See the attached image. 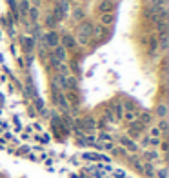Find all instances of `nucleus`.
Returning a JSON list of instances; mask_svg holds the SVG:
<instances>
[{"instance_id":"15","label":"nucleus","mask_w":169,"mask_h":178,"mask_svg":"<svg viewBox=\"0 0 169 178\" xmlns=\"http://www.w3.org/2000/svg\"><path fill=\"white\" fill-rule=\"evenodd\" d=\"M75 89L77 87V78L75 76H66V89Z\"/></svg>"},{"instance_id":"11","label":"nucleus","mask_w":169,"mask_h":178,"mask_svg":"<svg viewBox=\"0 0 169 178\" xmlns=\"http://www.w3.org/2000/svg\"><path fill=\"white\" fill-rule=\"evenodd\" d=\"M29 18H31V22H37L38 16H40V11H38V7H29Z\"/></svg>"},{"instance_id":"9","label":"nucleus","mask_w":169,"mask_h":178,"mask_svg":"<svg viewBox=\"0 0 169 178\" xmlns=\"http://www.w3.org/2000/svg\"><path fill=\"white\" fill-rule=\"evenodd\" d=\"M78 33L86 35V36H91V33H93V27H91V24H89V22H84V24L80 26V29H78Z\"/></svg>"},{"instance_id":"30","label":"nucleus","mask_w":169,"mask_h":178,"mask_svg":"<svg viewBox=\"0 0 169 178\" xmlns=\"http://www.w3.org/2000/svg\"><path fill=\"white\" fill-rule=\"evenodd\" d=\"M149 145H151V147H156V145H160V138H151V137H149Z\"/></svg>"},{"instance_id":"29","label":"nucleus","mask_w":169,"mask_h":178,"mask_svg":"<svg viewBox=\"0 0 169 178\" xmlns=\"http://www.w3.org/2000/svg\"><path fill=\"white\" fill-rule=\"evenodd\" d=\"M140 122H144V124H149V122H151V117H149L147 113H142V114H140Z\"/></svg>"},{"instance_id":"3","label":"nucleus","mask_w":169,"mask_h":178,"mask_svg":"<svg viewBox=\"0 0 169 178\" xmlns=\"http://www.w3.org/2000/svg\"><path fill=\"white\" fill-rule=\"evenodd\" d=\"M120 144L124 145L125 149H129V151H133V153H135V151H138V145H136L131 138H127V137H122V138H120Z\"/></svg>"},{"instance_id":"14","label":"nucleus","mask_w":169,"mask_h":178,"mask_svg":"<svg viewBox=\"0 0 169 178\" xmlns=\"http://www.w3.org/2000/svg\"><path fill=\"white\" fill-rule=\"evenodd\" d=\"M18 9H20V13H22V15H26L29 11V0H20Z\"/></svg>"},{"instance_id":"18","label":"nucleus","mask_w":169,"mask_h":178,"mask_svg":"<svg viewBox=\"0 0 169 178\" xmlns=\"http://www.w3.org/2000/svg\"><path fill=\"white\" fill-rule=\"evenodd\" d=\"M75 42H78V44H82V46H87V44H89V36H86V35L78 33V35H77V40H75Z\"/></svg>"},{"instance_id":"24","label":"nucleus","mask_w":169,"mask_h":178,"mask_svg":"<svg viewBox=\"0 0 169 178\" xmlns=\"http://www.w3.org/2000/svg\"><path fill=\"white\" fill-rule=\"evenodd\" d=\"M73 18H75V20H80V18H84V11H82V7H77L75 11H73Z\"/></svg>"},{"instance_id":"13","label":"nucleus","mask_w":169,"mask_h":178,"mask_svg":"<svg viewBox=\"0 0 169 178\" xmlns=\"http://www.w3.org/2000/svg\"><path fill=\"white\" fill-rule=\"evenodd\" d=\"M97 140H100V142H113V137H111L109 133H105V131H100Z\"/></svg>"},{"instance_id":"1","label":"nucleus","mask_w":169,"mask_h":178,"mask_svg":"<svg viewBox=\"0 0 169 178\" xmlns=\"http://www.w3.org/2000/svg\"><path fill=\"white\" fill-rule=\"evenodd\" d=\"M42 38H44V42H46L47 47H57V46H60V36H58L57 31H49V33H46Z\"/></svg>"},{"instance_id":"34","label":"nucleus","mask_w":169,"mask_h":178,"mask_svg":"<svg viewBox=\"0 0 169 178\" xmlns=\"http://www.w3.org/2000/svg\"><path fill=\"white\" fill-rule=\"evenodd\" d=\"M144 147H147V145H149V137H145V138H142V142H140Z\"/></svg>"},{"instance_id":"19","label":"nucleus","mask_w":169,"mask_h":178,"mask_svg":"<svg viewBox=\"0 0 169 178\" xmlns=\"http://www.w3.org/2000/svg\"><path fill=\"white\" fill-rule=\"evenodd\" d=\"M91 35H93V36H97V38H100V36L104 35V27H102L100 24H98V26H95V27H93V33H91Z\"/></svg>"},{"instance_id":"26","label":"nucleus","mask_w":169,"mask_h":178,"mask_svg":"<svg viewBox=\"0 0 169 178\" xmlns=\"http://www.w3.org/2000/svg\"><path fill=\"white\" fill-rule=\"evenodd\" d=\"M155 174H158L160 178H167V169H165V167H160L158 171H155Z\"/></svg>"},{"instance_id":"25","label":"nucleus","mask_w":169,"mask_h":178,"mask_svg":"<svg viewBox=\"0 0 169 178\" xmlns=\"http://www.w3.org/2000/svg\"><path fill=\"white\" fill-rule=\"evenodd\" d=\"M49 64H51L53 67H55V69H58V66L62 64V62H58V60H57L55 56H53V55H51V56H49Z\"/></svg>"},{"instance_id":"7","label":"nucleus","mask_w":169,"mask_h":178,"mask_svg":"<svg viewBox=\"0 0 169 178\" xmlns=\"http://www.w3.org/2000/svg\"><path fill=\"white\" fill-rule=\"evenodd\" d=\"M113 7H115V4L111 2V0H102V4H100V11L102 13H111L113 11Z\"/></svg>"},{"instance_id":"6","label":"nucleus","mask_w":169,"mask_h":178,"mask_svg":"<svg viewBox=\"0 0 169 178\" xmlns=\"http://www.w3.org/2000/svg\"><path fill=\"white\" fill-rule=\"evenodd\" d=\"M60 13H62V16H67L69 15V11H71V4H69V0H60Z\"/></svg>"},{"instance_id":"10","label":"nucleus","mask_w":169,"mask_h":178,"mask_svg":"<svg viewBox=\"0 0 169 178\" xmlns=\"http://www.w3.org/2000/svg\"><path fill=\"white\" fill-rule=\"evenodd\" d=\"M145 158H147V160H149V162L153 164L155 160H158V158H160V153H158L156 149H151V151H145Z\"/></svg>"},{"instance_id":"33","label":"nucleus","mask_w":169,"mask_h":178,"mask_svg":"<svg viewBox=\"0 0 169 178\" xmlns=\"http://www.w3.org/2000/svg\"><path fill=\"white\" fill-rule=\"evenodd\" d=\"M165 49H167V36L164 35L162 36V51H165Z\"/></svg>"},{"instance_id":"17","label":"nucleus","mask_w":169,"mask_h":178,"mask_svg":"<svg viewBox=\"0 0 169 178\" xmlns=\"http://www.w3.org/2000/svg\"><path fill=\"white\" fill-rule=\"evenodd\" d=\"M149 137H151V138H160V137H162V131L158 129L156 125H153V127L149 129Z\"/></svg>"},{"instance_id":"20","label":"nucleus","mask_w":169,"mask_h":178,"mask_svg":"<svg viewBox=\"0 0 169 178\" xmlns=\"http://www.w3.org/2000/svg\"><path fill=\"white\" fill-rule=\"evenodd\" d=\"M156 114H158L160 118H165V114H167V107L164 106V104H162V106H158V107H156Z\"/></svg>"},{"instance_id":"32","label":"nucleus","mask_w":169,"mask_h":178,"mask_svg":"<svg viewBox=\"0 0 169 178\" xmlns=\"http://www.w3.org/2000/svg\"><path fill=\"white\" fill-rule=\"evenodd\" d=\"M149 44H151V49H156V47H158V40H156V38H151Z\"/></svg>"},{"instance_id":"5","label":"nucleus","mask_w":169,"mask_h":178,"mask_svg":"<svg viewBox=\"0 0 169 178\" xmlns=\"http://www.w3.org/2000/svg\"><path fill=\"white\" fill-rule=\"evenodd\" d=\"M122 118L127 122V125H131V124H135V122H138V114H136L135 111H125Z\"/></svg>"},{"instance_id":"4","label":"nucleus","mask_w":169,"mask_h":178,"mask_svg":"<svg viewBox=\"0 0 169 178\" xmlns=\"http://www.w3.org/2000/svg\"><path fill=\"white\" fill-rule=\"evenodd\" d=\"M60 40H62V47H64V49H67V47L71 49V47H75V46H77L75 38H73L71 35H64V36H62Z\"/></svg>"},{"instance_id":"31","label":"nucleus","mask_w":169,"mask_h":178,"mask_svg":"<svg viewBox=\"0 0 169 178\" xmlns=\"http://www.w3.org/2000/svg\"><path fill=\"white\" fill-rule=\"evenodd\" d=\"M46 24H47L49 27H53V26L57 24V22H55V16H47V18H46Z\"/></svg>"},{"instance_id":"27","label":"nucleus","mask_w":169,"mask_h":178,"mask_svg":"<svg viewBox=\"0 0 169 178\" xmlns=\"http://www.w3.org/2000/svg\"><path fill=\"white\" fill-rule=\"evenodd\" d=\"M111 173L115 174V178H125V173H124L122 169H113Z\"/></svg>"},{"instance_id":"8","label":"nucleus","mask_w":169,"mask_h":178,"mask_svg":"<svg viewBox=\"0 0 169 178\" xmlns=\"http://www.w3.org/2000/svg\"><path fill=\"white\" fill-rule=\"evenodd\" d=\"M111 24H113V15H111V13H104L102 18H100V26H102V27H107V26H111Z\"/></svg>"},{"instance_id":"35","label":"nucleus","mask_w":169,"mask_h":178,"mask_svg":"<svg viewBox=\"0 0 169 178\" xmlns=\"http://www.w3.org/2000/svg\"><path fill=\"white\" fill-rule=\"evenodd\" d=\"M149 2H151V4H158V2H160V0H149Z\"/></svg>"},{"instance_id":"2","label":"nucleus","mask_w":169,"mask_h":178,"mask_svg":"<svg viewBox=\"0 0 169 178\" xmlns=\"http://www.w3.org/2000/svg\"><path fill=\"white\" fill-rule=\"evenodd\" d=\"M53 56H55L58 62H62V64H64V62L67 60V51L62 47V46H57L55 51H53Z\"/></svg>"},{"instance_id":"23","label":"nucleus","mask_w":169,"mask_h":178,"mask_svg":"<svg viewBox=\"0 0 169 178\" xmlns=\"http://www.w3.org/2000/svg\"><path fill=\"white\" fill-rule=\"evenodd\" d=\"M156 127L160 129V131H162V134H164V133L167 131V120H165V118H162L160 122H158V125H156Z\"/></svg>"},{"instance_id":"12","label":"nucleus","mask_w":169,"mask_h":178,"mask_svg":"<svg viewBox=\"0 0 169 178\" xmlns=\"http://www.w3.org/2000/svg\"><path fill=\"white\" fill-rule=\"evenodd\" d=\"M142 173H145L147 176H155V165L151 164V162H147L145 165H144V171Z\"/></svg>"},{"instance_id":"16","label":"nucleus","mask_w":169,"mask_h":178,"mask_svg":"<svg viewBox=\"0 0 169 178\" xmlns=\"http://www.w3.org/2000/svg\"><path fill=\"white\" fill-rule=\"evenodd\" d=\"M113 114H117L118 118L124 117V106L122 104H115V109H113Z\"/></svg>"},{"instance_id":"22","label":"nucleus","mask_w":169,"mask_h":178,"mask_svg":"<svg viewBox=\"0 0 169 178\" xmlns=\"http://www.w3.org/2000/svg\"><path fill=\"white\" fill-rule=\"evenodd\" d=\"M22 42L26 44V47H27V51H33V47H35V44H33V40L31 38H27V36H22Z\"/></svg>"},{"instance_id":"28","label":"nucleus","mask_w":169,"mask_h":178,"mask_svg":"<svg viewBox=\"0 0 169 178\" xmlns=\"http://www.w3.org/2000/svg\"><path fill=\"white\" fill-rule=\"evenodd\" d=\"M165 26H167L165 22H158V24H156V29H158V31H160V33H162V36L165 35Z\"/></svg>"},{"instance_id":"21","label":"nucleus","mask_w":169,"mask_h":178,"mask_svg":"<svg viewBox=\"0 0 169 178\" xmlns=\"http://www.w3.org/2000/svg\"><path fill=\"white\" fill-rule=\"evenodd\" d=\"M58 71H60V76H69V67L66 64H60L58 66Z\"/></svg>"}]
</instances>
